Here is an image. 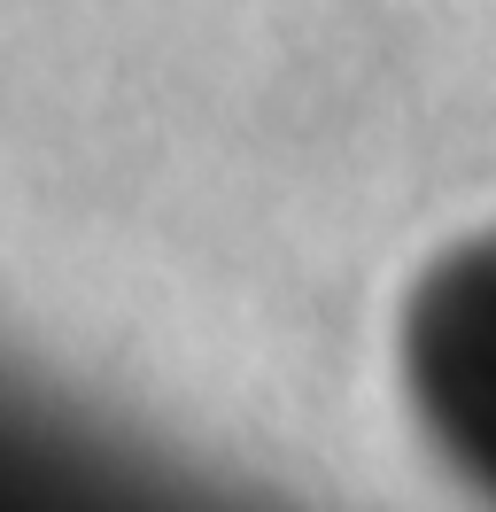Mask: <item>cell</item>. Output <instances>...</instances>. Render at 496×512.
Here are the masks:
<instances>
[{
	"label": "cell",
	"instance_id": "1",
	"mask_svg": "<svg viewBox=\"0 0 496 512\" xmlns=\"http://www.w3.org/2000/svg\"><path fill=\"white\" fill-rule=\"evenodd\" d=\"M419 396L465 474L496 489V241L450 256L419 303Z\"/></svg>",
	"mask_w": 496,
	"mask_h": 512
}]
</instances>
